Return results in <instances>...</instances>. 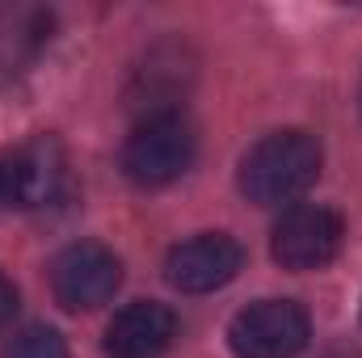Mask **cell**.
Returning a JSON list of instances; mask_svg holds the SVG:
<instances>
[{
  "instance_id": "10",
  "label": "cell",
  "mask_w": 362,
  "mask_h": 358,
  "mask_svg": "<svg viewBox=\"0 0 362 358\" xmlns=\"http://www.w3.org/2000/svg\"><path fill=\"white\" fill-rule=\"evenodd\" d=\"M47 42H51V13H42V8L8 13L0 25V76L4 81L21 76Z\"/></svg>"
},
{
  "instance_id": "6",
  "label": "cell",
  "mask_w": 362,
  "mask_h": 358,
  "mask_svg": "<svg viewBox=\"0 0 362 358\" xmlns=\"http://www.w3.org/2000/svg\"><path fill=\"white\" fill-rule=\"evenodd\" d=\"M47 278H51V295L59 308L93 312V308L110 304L114 291L122 287V262L101 241H76V245L55 253Z\"/></svg>"
},
{
  "instance_id": "9",
  "label": "cell",
  "mask_w": 362,
  "mask_h": 358,
  "mask_svg": "<svg viewBox=\"0 0 362 358\" xmlns=\"http://www.w3.org/2000/svg\"><path fill=\"white\" fill-rule=\"evenodd\" d=\"M181 76H189V68L181 64V51L177 47H156L148 55V68H139L135 85H131V101L139 105V118L177 110L173 101L181 93Z\"/></svg>"
},
{
  "instance_id": "2",
  "label": "cell",
  "mask_w": 362,
  "mask_h": 358,
  "mask_svg": "<svg viewBox=\"0 0 362 358\" xmlns=\"http://www.w3.org/2000/svg\"><path fill=\"white\" fill-rule=\"evenodd\" d=\"M194 152H198V135L181 110L148 114L135 122V131L122 144V173L144 190H160L194 165Z\"/></svg>"
},
{
  "instance_id": "3",
  "label": "cell",
  "mask_w": 362,
  "mask_h": 358,
  "mask_svg": "<svg viewBox=\"0 0 362 358\" xmlns=\"http://www.w3.org/2000/svg\"><path fill=\"white\" fill-rule=\"evenodd\" d=\"M68 185H72L68 156L51 135H38L17 148H0V215L55 207L68 198Z\"/></svg>"
},
{
  "instance_id": "1",
  "label": "cell",
  "mask_w": 362,
  "mask_h": 358,
  "mask_svg": "<svg viewBox=\"0 0 362 358\" xmlns=\"http://www.w3.org/2000/svg\"><path fill=\"white\" fill-rule=\"evenodd\" d=\"M320 161H325V152L312 131H299V127L270 131L240 156L236 185L257 207H282L316 185Z\"/></svg>"
},
{
  "instance_id": "5",
  "label": "cell",
  "mask_w": 362,
  "mask_h": 358,
  "mask_svg": "<svg viewBox=\"0 0 362 358\" xmlns=\"http://www.w3.org/2000/svg\"><path fill=\"white\" fill-rule=\"evenodd\" d=\"M346 245V224L337 211L316 207V202H295L286 207L270 228V258L282 270L308 274V270H325L337 262Z\"/></svg>"
},
{
  "instance_id": "4",
  "label": "cell",
  "mask_w": 362,
  "mask_h": 358,
  "mask_svg": "<svg viewBox=\"0 0 362 358\" xmlns=\"http://www.w3.org/2000/svg\"><path fill=\"white\" fill-rule=\"evenodd\" d=\"M312 342V316L299 299H257L228 325L236 358H299Z\"/></svg>"
},
{
  "instance_id": "13",
  "label": "cell",
  "mask_w": 362,
  "mask_h": 358,
  "mask_svg": "<svg viewBox=\"0 0 362 358\" xmlns=\"http://www.w3.org/2000/svg\"><path fill=\"white\" fill-rule=\"evenodd\" d=\"M358 105H362V89H358Z\"/></svg>"
},
{
  "instance_id": "7",
  "label": "cell",
  "mask_w": 362,
  "mask_h": 358,
  "mask_svg": "<svg viewBox=\"0 0 362 358\" xmlns=\"http://www.w3.org/2000/svg\"><path fill=\"white\" fill-rule=\"evenodd\" d=\"M245 270V249L228 232H198L165 258V278L181 295H211Z\"/></svg>"
},
{
  "instance_id": "11",
  "label": "cell",
  "mask_w": 362,
  "mask_h": 358,
  "mask_svg": "<svg viewBox=\"0 0 362 358\" xmlns=\"http://www.w3.org/2000/svg\"><path fill=\"white\" fill-rule=\"evenodd\" d=\"M0 358H68V342L51 325H25L8 337Z\"/></svg>"
},
{
  "instance_id": "8",
  "label": "cell",
  "mask_w": 362,
  "mask_h": 358,
  "mask_svg": "<svg viewBox=\"0 0 362 358\" xmlns=\"http://www.w3.org/2000/svg\"><path fill=\"white\" fill-rule=\"evenodd\" d=\"M177 342V316L160 299H135L105 325V358H165Z\"/></svg>"
},
{
  "instance_id": "12",
  "label": "cell",
  "mask_w": 362,
  "mask_h": 358,
  "mask_svg": "<svg viewBox=\"0 0 362 358\" xmlns=\"http://www.w3.org/2000/svg\"><path fill=\"white\" fill-rule=\"evenodd\" d=\"M13 316H17V287H13V278L0 270V329H4Z\"/></svg>"
}]
</instances>
